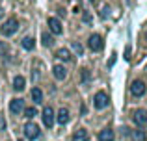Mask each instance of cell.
I'll return each instance as SVG.
<instances>
[{
	"label": "cell",
	"mask_w": 147,
	"mask_h": 141,
	"mask_svg": "<svg viewBox=\"0 0 147 141\" xmlns=\"http://www.w3.org/2000/svg\"><path fill=\"white\" fill-rule=\"evenodd\" d=\"M17 30H19V21L17 19H7V21L2 24V28H0V33L6 35V37H11Z\"/></svg>",
	"instance_id": "1"
},
{
	"label": "cell",
	"mask_w": 147,
	"mask_h": 141,
	"mask_svg": "<svg viewBox=\"0 0 147 141\" xmlns=\"http://www.w3.org/2000/svg\"><path fill=\"white\" fill-rule=\"evenodd\" d=\"M93 104H95V108H97V110H104L108 104H110V98H108V95H106V93H102V91H100V93L95 95Z\"/></svg>",
	"instance_id": "2"
},
{
	"label": "cell",
	"mask_w": 147,
	"mask_h": 141,
	"mask_svg": "<svg viewBox=\"0 0 147 141\" xmlns=\"http://www.w3.org/2000/svg\"><path fill=\"white\" fill-rule=\"evenodd\" d=\"M132 121H134V123H136L138 124V126H145V124H147V112H145V110H134V113H132Z\"/></svg>",
	"instance_id": "3"
},
{
	"label": "cell",
	"mask_w": 147,
	"mask_h": 141,
	"mask_svg": "<svg viewBox=\"0 0 147 141\" xmlns=\"http://www.w3.org/2000/svg\"><path fill=\"white\" fill-rule=\"evenodd\" d=\"M39 126H37L36 123H28L24 126V134H26V138L28 139H37V136H39Z\"/></svg>",
	"instance_id": "4"
},
{
	"label": "cell",
	"mask_w": 147,
	"mask_h": 141,
	"mask_svg": "<svg viewBox=\"0 0 147 141\" xmlns=\"http://www.w3.org/2000/svg\"><path fill=\"white\" fill-rule=\"evenodd\" d=\"M130 93H132L134 97H142V95L145 93V84L142 82V80H134L132 86H130Z\"/></svg>",
	"instance_id": "5"
},
{
	"label": "cell",
	"mask_w": 147,
	"mask_h": 141,
	"mask_svg": "<svg viewBox=\"0 0 147 141\" xmlns=\"http://www.w3.org/2000/svg\"><path fill=\"white\" fill-rule=\"evenodd\" d=\"M22 110H24V100H22V98H13V100L9 102V112L13 113V115L21 113Z\"/></svg>",
	"instance_id": "6"
},
{
	"label": "cell",
	"mask_w": 147,
	"mask_h": 141,
	"mask_svg": "<svg viewBox=\"0 0 147 141\" xmlns=\"http://www.w3.org/2000/svg\"><path fill=\"white\" fill-rule=\"evenodd\" d=\"M88 45H90V48L91 50H100V48H102V37L99 35V33H93V35L90 37V41H88Z\"/></svg>",
	"instance_id": "7"
},
{
	"label": "cell",
	"mask_w": 147,
	"mask_h": 141,
	"mask_svg": "<svg viewBox=\"0 0 147 141\" xmlns=\"http://www.w3.org/2000/svg\"><path fill=\"white\" fill-rule=\"evenodd\" d=\"M43 123H45L47 128H50L54 124V110L50 108V106H47V108L43 110Z\"/></svg>",
	"instance_id": "8"
},
{
	"label": "cell",
	"mask_w": 147,
	"mask_h": 141,
	"mask_svg": "<svg viewBox=\"0 0 147 141\" xmlns=\"http://www.w3.org/2000/svg\"><path fill=\"white\" fill-rule=\"evenodd\" d=\"M71 141H90V134H88L86 128H78V130L73 134V139Z\"/></svg>",
	"instance_id": "9"
},
{
	"label": "cell",
	"mask_w": 147,
	"mask_h": 141,
	"mask_svg": "<svg viewBox=\"0 0 147 141\" xmlns=\"http://www.w3.org/2000/svg\"><path fill=\"white\" fill-rule=\"evenodd\" d=\"M49 26H50V32H54L56 35H60V33L63 32V28H61V22L58 21V19H54V17L49 19Z\"/></svg>",
	"instance_id": "10"
},
{
	"label": "cell",
	"mask_w": 147,
	"mask_h": 141,
	"mask_svg": "<svg viewBox=\"0 0 147 141\" xmlns=\"http://www.w3.org/2000/svg\"><path fill=\"white\" fill-rule=\"evenodd\" d=\"M99 141H114V130H110V128H104V130L99 132Z\"/></svg>",
	"instance_id": "11"
},
{
	"label": "cell",
	"mask_w": 147,
	"mask_h": 141,
	"mask_svg": "<svg viewBox=\"0 0 147 141\" xmlns=\"http://www.w3.org/2000/svg\"><path fill=\"white\" fill-rule=\"evenodd\" d=\"M52 72H54V76H56V80H65V76H67V71H65L63 65H54Z\"/></svg>",
	"instance_id": "12"
},
{
	"label": "cell",
	"mask_w": 147,
	"mask_h": 141,
	"mask_svg": "<svg viewBox=\"0 0 147 141\" xmlns=\"http://www.w3.org/2000/svg\"><path fill=\"white\" fill-rule=\"evenodd\" d=\"M71 52L67 50V48H58L56 50V58H60L61 61H71Z\"/></svg>",
	"instance_id": "13"
},
{
	"label": "cell",
	"mask_w": 147,
	"mask_h": 141,
	"mask_svg": "<svg viewBox=\"0 0 147 141\" xmlns=\"http://www.w3.org/2000/svg\"><path fill=\"white\" fill-rule=\"evenodd\" d=\"M58 123L60 124H67V121H69V110L67 108H61L60 112H58Z\"/></svg>",
	"instance_id": "14"
},
{
	"label": "cell",
	"mask_w": 147,
	"mask_h": 141,
	"mask_svg": "<svg viewBox=\"0 0 147 141\" xmlns=\"http://www.w3.org/2000/svg\"><path fill=\"white\" fill-rule=\"evenodd\" d=\"M21 47L24 48V50H34V47H36V41H34V37H22Z\"/></svg>",
	"instance_id": "15"
},
{
	"label": "cell",
	"mask_w": 147,
	"mask_h": 141,
	"mask_svg": "<svg viewBox=\"0 0 147 141\" xmlns=\"http://www.w3.org/2000/svg\"><path fill=\"white\" fill-rule=\"evenodd\" d=\"M24 86H26V80L22 78V76H15V80H13V89L15 91H22V89H24Z\"/></svg>",
	"instance_id": "16"
},
{
	"label": "cell",
	"mask_w": 147,
	"mask_h": 141,
	"mask_svg": "<svg viewBox=\"0 0 147 141\" xmlns=\"http://www.w3.org/2000/svg\"><path fill=\"white\" fill-rule=\"evenodd\" d=\"M32 100L36 102V104H41V100H43V93H41L39 87H34V89H32Z\"/></svg>",
	"instance_id": "17"
},
{
	"label": "cell",
	"mask_w": 147,
	"mask_h": 141,
	"mask_svg": "<svg viewBox=\"0 0 147 141\" xmlns=\"http://www.w3.org/2000/svg\"><path fill=\"white\" fill-rule=\"evenodd\" d=\"M130 138L132 141H145V130H132Z\"/></svg>",
	"instance_id": "18"
},
{
	"label": "cell",
	"mask_w": 147,
	"mask_h": 141,
	"mask_svg": "<svg viewBox=\"0 0 147 141\" xmlns=\"http://www.w3.org/2000/svg\"><path fill=\"white\" fill-rule=\"evenodd\" d=\"M41 43H43L45 47H50V45H52V37H50V33H41Z\"/></svg>",
	"instance_id": "19"
},
{
	"label": "cell",
	"mask_w": 147,
	"mask_h": 141,
	"mask_svg": "<svg viewBox=\"0 0 147 141\" xmlns=\"http://www.w3.org/2000/svg\"><path fill=\"white\" fill-rule=\"evenodd\" d=\"M0 56H2V58H6V56H7V45L2 43V41H0Z\"/></svg>",
	"instance_id": "20"
},
{
	"label": "cell",
	"mask_w": 147,
	"mask_h": 141,
	"mask_svg": "<svg viewBox=\"0 0 147 141\" xmlns=\"http://www.w3.org/2000/svg\"><path fill=\"white\" fill-rule=\"evenodd\" d=\"M24 113H26V117H28V119H32V117L36 115V110H34V108H26Z\"/></svg>",
	"instance_id": "21"
},
{
	"label": "cell",
	"mask_w": 147,
	"mask_h": 141,
	"mask_svg": "<svg viewBox=\"0 0 147 141\" xmlns=\"http://www.w3.org/2000/svg\"><path fill=\"white\" fill-rule=\"evenodd\" d=\"M88 80H90V71L82 69V82H88Z\"/></svg>",
	"instance_id": "22"
},
{
	"label": "cell",
	"mask_w": 147,
	"mask_h": 141,
	"mask_svg": "<svg viewBox=\"0 0 147 141\" xmlns=\"http://www.w3.org/2000/svg\"><path fill=\"white\" fill-rule=\"evenodd\" d=\"M108 13H110V6H104V11H102V19L108 17Z\"/></svg>",
	"instance_id": "23"
},
{
	"label": "cell",
	"mask_w": 147,
	"mask_h": 141,
	"mask_svg": "<svg viewBox=\"0 0 147 141\" xmlns=\"http://www.w3.org/2000/svg\"><path fill=\"white\" fill-rule=\"evenodd\" d=\"M0 130H6V121H4V117H0Z\"/></svg>",
	"instance_id": "24"
},
{
	"label": "cell",
	"mask_w": 147,
	"mask_h": 141,
	"mask_svg": "<svg viewBox=\"0 0 147 141\" xmlns=\"http://www.w3.org/2000/svg\"><path fill=\"white\" fill-rule=\"evenodd\" d=\"M73 47H75V50H76V52H78V54H82V47H80V45H78V43H75V45H73Z\"/></svg>",
	"instance_id": "25"
},
{
	"label": "cell",
	"mask_w": 147,
	"mask_h": 141,
	"mask_svg": "<svg viewBox=\"0 0 147 141\" xmlns=\"http://www.w3.org/2000/svg\"><path fill=\"white\" fill-rule=\"evenodd\" d=\"M125 58H127V59H130V47H127V48H125Z\"/></svg>",
	"instance_id": "26"
},
{
	"label": "cell",
	"mask_w": 147,
	"mask_h": 141,
	"mask_svg": "<svg viewBox=\"0 0 147 141\" xmlns=\"http://www.w3.org/2000/svg\"><path fill=\"white\" fill-rule=\"evenodd\" d=\"M84 22H91V17L88 13H84Z\"/></svg>",
	"instance_id": "27"
},
{
	"label": "cell",
	"mask_w": 147,
	"mask_h": 141,
	"mask_svg": "<svg viewBox=\"0 0 147 141\" xmlns=\"http://www.w3.org/2000/svg\"><path fill=\"white\" fill-rule=\"evenodd\" d=\"M114 61H115V54H112V58H110V61H108V65L112 67V65H114Z\"/></svg>",
	"instance_id": "28"
},
{
	"label": "cell",
	"mask_w": 147,
	"mask_h": 141,
	"mask_svg": "<svg viewBox=\"0 0 147 141\" xmlns=\"http://www.w3.org/2000/svg\"><path fill=\"white\" fill-rule=\"evenodd\" d=\"M2 15H4V9H2V7H0V17H2Z\"/></svg>",
	"instance_id": "29"
},
{
	"label": "cell",
	"mask_w": 147,
	"mask_h": 141,
	"mask_svg": "<svg viewBox=\"0 0 147 141\" xmlns=\"http://www.w3.org/2000/svg\"><path fill=\"white\" fill-rule=\"evenodd\" d=\"M145 37H147V28H145Z\"/></svg>",
	"instance_id": "30"
},
{
	"label": "cell",
	"mask_w": 147,
	"mask_h": 141,
	"mask_svg": "<svg viewBox=\"0 0 147 141\" xmlns=\"http://www.w3.org/2000/svg\"><path fill=\"white\" fill-rule=\"evenodd\" d=\"M91 2H95V0H91Z\"/></svg>",
	"instance_id": "31"
}]
</instances>
